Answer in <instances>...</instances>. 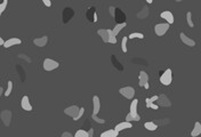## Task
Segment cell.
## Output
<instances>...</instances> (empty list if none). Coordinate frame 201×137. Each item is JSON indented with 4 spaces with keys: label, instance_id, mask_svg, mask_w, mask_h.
I'll return each instance as SVG.
<instances>
[{
    "label": "cell",
    "instance_id": "cell-13",
    "mask_svg": "<svg viewBox=\"0 0 201 137\" xmlns=\"http://www.w3.org/2000/svg\"><path fill=\"white\" fill-rule=\"evenodd\" d=\"M160 16H161V18L166 20V22H167V23H169V24H173V23H174V15H173L170 12H168V10H166V12H162Z\"/></svg>",
    "mask_w": 201,
    "mask_h": 137
},
{
    "label": "cell",
    "instance_id": "cell-12",
    "mask_svg": "<svg viewBox=\"0 0 201 137\" xmlns=\"http://www.w3.org/2000/svg\"><path fill=\"white\" fill-rule=\"evenodd\" d=\"M21 44H22L21 39H18V38H10V39H8L7 41L5 42L4 47H6V48H9V47H12V46L21 45Z\"/></svg>",
    "mask_w": 201,
    "mask_h": 137
},
{
    "label": "cell",
    "instance_id": "cell-5",
    "mask_svg": "<svg viewBox=\"0 0 201 137\" xmlns=\"http://www.w3.org/2000/svg\"><path fill=\"white\" fill-rule=\"evenodd\" d=\"M168 30H169V23H159V24H157L154 26V32L157 36H163V34H166Z\"/></svg>",
    "mask_w": 201,
    "mask_h": 137
},
{
    "label": "cell",
    "instance_id": "cell-8",
    "mask_svg": "<svg viewBox=\"0 0 201 137\" xmlns=\"http://www.w3.org/2000/svg\"><path fill=\"white\" fill-rule=\"evenodd\" d=\"M180 40L184 42L186 46H190V47H194L195 46V41L193 39H191V38H188L184 32H180Z\"/></svg>",
    "mask_w": 201,
    "mask_h": 137
},
{
    "label": "cell",
    "instance_id": "cell-11",
    "mask_svg": "<svg viewBox=\"0 0 201 137\" xmlns=\"http://www.w3.org/2000/svg\"><path fill=\"white\" fill-rule=\"evenodd\" d=\"M47 42H48V37L47 36H44V37H40V38H36L33 40V44L38 47H45L47 45Z\"/></svg>",
    "mask_w": 201,
    "mask_h": 137
},
{
    "label": "cell",
    "instance_id": "cell-19",
    "mask_svg": "<svg viewBox=\"0 0 201 137\" xmlns=\"http://www.w3.org/2000/svg\"><path fill=\"white\" fill-rule=\"evenodd\" d=\"M144 127H145L147 130H150V131H154V130H157V128H158V126L155 125L154 122H152V121L145 122V124H144Z\"/></svg>",
    "mask_w": 201,
    "mask_h": 137
},
{
    "label": "cell",
    "instance_id": "cell-34",
    "mask_svg": "<svg viewBox=\"0 0 201 137\" xmlns=\"http://www.w3.org/2000/svg\"><path fill=\"white\" fill-rule=\"evenodd\" d=\"M62 137H73V135H72L71 133H67V131H65V133L62 134Z\"/></svg>",
    "mask_w": 201,
    "mask_h": 137
},
{
    "label": "cell",
    "instance_id": "cell-21",
    "mask_svg": "<svg viewBox=\"0 0 201 137\" xmlns=\"http://www.w3.org/2000/svg\"><path fill=\"white\" fill-rule=\"evenodd\" d=\"M109 31V42L111 44H117V36H114L111 29H108Z\"/></svg>",
    "mask_w": 201,
    "mask_h": 137
},
{
    "label": "cell",
    "instance_id": "cell-22",
    "mask_svg": "<svg viewBox=\"0 0 201 137\" xmlns=\"http://www.w3.org/2000/svg\"><path fill=\"white\" fill-rule=\"evenodd\" d=\"M145 103H146L147 108L158 110V105H157V104H154V102H152V101H151V98H146V100H145Z\"/></svg>",
    "mask_w": 201,
    "mask_h": 137
},
{
    "label": "cell",
    "instance_id": "cell-37",
    "mask_svg": "<svg viewBox=\"0 0 201 137\" xmlns=\"http://www.w3.org/2000/svg\"><path fill=\"white\" fill-rule=\"evenodd\" d=\"M5 42H6V41H5L4 39H0V45H1V46H4V45H5Z\"/></svg>",
    "mask_w": 201,
    "mask_h": 137
},
{
    "label": "cell",
    "instance_id": "cell-25",
    "mask_svg": "<svg viewBox=\"0 0 201 137\" xmlns=\"http://www.w3.org/2000/svg\"><path fill=\"white\" fill-rule=\"evenodd\" d=\"M147 15H149V9H147L146 7H144V8L142 9V12L138 13L137 16L139 17V18H145V17H146Z\"/></svg>",
    "mask_w": 201,
    "mask_h": 137
},
{
    "label": "cell",
    "instance_id": "cell-35",
    "mask_svg": "<svg viewBox=\"0 0 201 137\" xmlns=\"http://www.w3.org/2000/svg\"><path fill=\"white\" fill-rule=\"evenodd\" d=\"M88 134H89V137H92L93 135H94V130H93V128L90 129V130H89V131H88Z\"/></svg>",
    "mask_w": 201,
    "mask_h": 137
},
{
    "label": "cell",
    "instance_id": "cell-20",
    "mask_svg": "<svg viewBox=\"0 0 201 137\" xmlns=\"http://www.w3.org/2000/svg\"><path fill=\"white\" fill-rule=\"evenodd\" d=\"M158 101H160V105H163V106H169L170 105V102L168 101V98L166 97L165 95H161V96H159V100Z\"/></svg>",
    "mask_w": 201,
    "mask_h": 137
},
{
    "label": "cell",
    "instance_id": "cell-26",
    "mask_svg": "<svg viewBox=\"0 0 201 137\" xmlns=\"http://www.w3.org/2000/svg\"><path fill=\"white\" fill-rule=\"evenodd\" d=\"M186 21H188V26H191V28H193V26H194V24H193V21H192V13H191V12H188V14H186Z\"/></svg>",
    "mask_w": 201,
    "mask_h": 137
},
{
    "label": "cell",
    "instance_id": "cell-29",
    "mask_svg": "<svg viewBox=\"0 0 201 137\" xmlns=\"http://www.w3.org/2000/svg\"><path fill=\"white\" fill-rule=\"evenodd\" d=\"M92 118L94 121H96L97 124H105V120L104 119H100V118H98V116H96V114H92Z\"/></svg>",
    "mask_w": 201,
    "mask_h": 137
},
{
    "label": "cell",
    "instance_id": "cell-15",
    "mask_svg": "<svg viewBox=\"0 0 201 137\" xmlns=\"http://www.w3.org/2000/svg\"><path fill=\"white\" fill-rule=\"evenodd\" d=\"M97 33H98V36H100V38H102V40L104 42H109V31H108V29H100L98 31H97Z\"/></svg>",
    "mask_w": 201,
    "mask_h": 137
},
{
    "label": "cell",
    "instance_id": "cell-27",
    "mask_svg": "<svg viewBox=\"0 0 201 137\" xmlns=\"http://www.w3.org/2000/svg\"><path fill=\"white\" fill-rule=\"evenodd\" d=\"M135 38H138V39H143L144 38V34L143 33H138V32H135V33H130L128 39H135Z\"/></svg>",
    "mask_w": 201,
    "mask_h": 137
},
{
    "label": "cell",
    "instance_id": "cell-10",
    "mask_svg": "<svg viewBox=\"0 0 201 137\" xmlns=\"http://www.w3.org/2000/svg\"><path fill=\"white\" fill-rule=\"evenodd\" d=\"M100 108V98L97 96H94L93 97V114H98Z\"/></svg>",
    "mask_w": 201,
    "mask_h": 137
},
{
    "label": "cell",
    "instance_id": "cell-9",
    "mask_svg": "<svg viewBox=\"0 0 201 137\" xmlns=\"http://www.w3.org/2000/svg\"><path fill=\"white\" fill-rule=\"evenodd\" d=\"M21 106L23 110H25V111H32V105L30 103L28 96H23V98H22V101H21Z\"/></svg>",
    "mask_w": 201,
    "mask_h": 137
},
{
    "label": "cell",
    "instance_id": "cell-23",
    "mask_svg": "<svg viewBox=\"0 0 201 137\" xmlns=\"http://www.w3.org/2000/svg\"><path fill=\"white\" fill-rule=\"evenodd\" d=\"M74 137H89V134H88L87 131L82 130V129H80V130H78V131L74 134Z\"/></svg>",
    "mask_w": 201,
    "mask_h": 137
},
{
    "label": "cell",
    "instance_id": "cell-6",
    "mask_svg": "<svg viewBox=\"0 0 201 137\" xmlns=\"http://www.w3.org/2000/svg\"><path fill=\"white\" fill-rule=\"evenodd\" d=\"M137 104H138V100H133L131 104H130V114L131 116L134 118V121H139L141 120V116L137 113Z\"/></svg>",
    "mask_w": 201,
    "mask_h": 137
},
{
    "label": "cell",
    "instance_id": "cell-36",
    "mask_svg": "<svg viewBox=\"0 0 201 137\" xmlns=\"http://www.w3.org/2000/svg\"><path fill=\"white\" fill-rule=\"evenodd\" d=\"M94 22H97V14L94 13Z\"/></svg>",
    "mask_w": 201,
    "mask_h": 137
},
{
    "label": "cell",
    "instance_id": "cell-24",
    "mask_svg": "<svg viewBox=\"0 0 201 137\" xmlns=\"http://www.w3.org/2000/svg\"><path fill=\"white\" fill-rule=\"evenodd\" d=\"M127 40H128V37H123L122 38V41H121V49L123 53H127V50H128V48H127Z\"/></svg>",
    "mask_w": 201,
    "mask_h": 137
},
{
    "label": "cell",
    "instance_id": "cell-17",
    "mask_svg": "<svg viewBox=\"0 0 201 137\" xmlns=\"http://www.w3.org/2000/svg\"><path fill=\"white\" fill-rule=\"evenodd\" d=\"M126 25H127V24H126V22H122V23H118V24L112 29L113 34H114V36H118V34L120 33V31H121V30L125 28Z\"/></svg>",
    "mask_w": 201,
    "mask_h": 137
},
{
    "label": "cell",
    "instance_id": "cell-32",
    "mask_svg": "<svg viewBox=\"0 0 201 137\" xmlns=\"http://www.w3.org/2000/svg\"><path fill=\"white\" fill-rule=\"evenodd\" d=\"M126 121H134V118H133V116H131V114H130V113H128V114H127V116H126Z\"/></svg>",
    "mask_w": 201,
    "mask_h": 137
},
{
    "label": "cell",
    "instance_id": "cell-31",
    "mask_svg": "<svg viewBox=\"0 0 201 137\" xmlns=\"http://www.w3.org/2000/svg\"><path fill=\"white\" fill-rule=\"evenodd\" d=\"M84 112H85V108H80V111H79V114H78V116H77V118H75V119H74V121H77V120H79L80 118H81V116H84Z\"/></svg>",
    "mask_w": 201,
    "mask_h": 137
},
{
    "label": "cell",
    "instance_id": "cell-7",
    "mask_svg": "<svg viewBox=\"0 0 201 137\" xmlns=\"http://www.w3.org/2000/svg\"><path fill=\"white\" fill-rule=\"evenodd\" d=\"M79 111H80V108H78L77 105H72V106H69L64 110V113L66 114V116H70L71 118H73V120H74L75 118L78 116L79 114Z\"/></svg>",
    "mask_w": 201,
    "mask_h": 137
},
{
    "label": "cell",
    "instance_id": "cell-3",
    "mask_svg": "<svg viewBox=\"0 0 201 137\" xmlns=\"http://www.w3.org/2000/svg\"><path fill=\"white\" fill-rule=\"evenodd\" d=\"M59 62H56L51 58H46L44 61V70L45 71H53L59 67Z\"/></svg>",
    "mask_w": 201,
    "mask_h": 137
},
{
    "label": "cell",
    "instance_id": "cell-39",
    "mask_svg": "<svg viewBox=\"0 0 201 137\" xmlns=\"http://www.w3.org/2000/svg\"><path fill=\"white\" fill-rule=\"evenodd\" d=\"M175 1H177V2H180V1H183V0H175Z\"/></svg>",
    "mask_w": 201,
    "mask_h": 137
},
{
    "label": "cell",
    "instance_id": "cell-1",
    "mask_svg": "<svg viewBox=\"0 0 201 137\" xmlns=\"http://www.w3.org/2000/svg\"><path fill=\"white\" fill-rule=\"evenodd\" d=\"M138 85L141 87H144L145 89L150 88V85H149V75H147L146 72H144V71L139 72V75H138Z\"/></svg>",
    "mask_w": 201,
    "mask_h": 137
},
{
    "label": "cell",
    "instance_id": "cell-14",
    "mask_svg": "<svg viewBox=\"0 0 201 137\" xmlns=\"http://www.w3.org/2000/svg\"><path fill=\"white\" fill-rule=\"evenodd\" d=\"M128 128H131V124H130L129 121H125V122H120V124H118L114 129L117 130L118 133H120L121 130H123V129H128Z\"/></svg>",
    "mask_w": 201,
    "mask_h": 137
},
{
    "label": "cell",
    "instance_id": "cell-30",
    "mask_svg": "<svg viewBox=\"0 0 201 137\" xmlns=\"http://www.w3.org/2000/svg\"><path fill=\"white\" fill-rule=\"evenodd\" d=\"M12 89H13V82H12V81H8V87H7V90L5 91V96H9V95H10V93H12Z\"/></svg>",
    "mask_w": 201,
    "mask_h": 137
},
{
    "label": "cell",
    "instance_id": "cell-4",
    "mask_svg": "<svg viewBox=\"0 0 201 137\" xmlns=\"http://www.w3.org/2000/svg\"><path fill=\"white\" fill-rule=\"evenodd\" d=\"M119 93L122 96H125L127 100H133L135 96V89L133 87H122L119 89Z\"/></svg>",
    "mask_w": 201,
    "mask_h": 137
},
{
    "label": "cell",
    "instance_id": "cell-33",
    "mask_svg": "<svg viewBox=\"0 0 201 137\" xmlns=\"http://www.w3.org/2000/svg\"><path fill=\"white\" fill-rule=\"evenodd\" d=\"M42 2H44L45 6H47V7H50V6H51V1H50V0H42Z\"/></svg>",
    "mask_w": 201,
    "mask_h": 137
},
{
    "label": "cell",
    "instance_id": "cell-16",
    "mask_svg": "<svg viewBox=\"0 0 201 137\" xmlns=\"http://www.w3.org/2000/svg\"><path fill=\"white\" fill-rule=\"evenodd\" d=\"M200 134H201V124L197 121L195 125H194V128H193L192 131H191V136L195 137V136H199Z\"/></svg>",
    "mask_w": 201,
    "mask_h": 137
},
{
    "label": "cell",
    "instance_id": "cell-2",
    "mask_svg": "<svg viewBox=\"0 0 201 137\" xmlns=\"http://www.w3.org/2000/svg\"><path fill=\"white\" fill-rule=\"evenodd\" d=\"M173 80V75H172V70L170 69H167V70L163 72L161 77H160V82L165 85V86H169L172 83Z\"/></svg>",
    "mask_w": 201,
    "mask_h": 137
},
{
    "label": "cell",
    "instance_id": "cell-38",
    "mask_svg": "<svg viewBox=\"0 0 201 137\" xmlns=\"http://www.w3.org/2000/svg\"><path fill=\"white\" fill-rule=\"evenodd\" d=\"M147 1V4H152V2H153V0H146Z\"/></svg>",
    "mask_w": 201,
    "mask_h": 137
},
{
    "label": "cell",
    "instance_id": "cell-18",
    "mask_svg": "<svg viewBox=\"0 0 201 137\" xmlns=\"http://www.w3.org/2000/svg\"><path fill=\"white\" fill-rule=\"evenodd\" d=\"M118 135H119V133L116 129H113V130L110 129V130H106V131L100 134V137H117Z\"/></svg>",
    "mask_w": 201,
    "mask_h": 137
},
{
    "label": "cell",
    "instance_id": "cell-28",
    "mask_svg": "<svg viewBox=\"0 0 201 137\" xmlns=\"http://www.w3.org/2000/svg\"><path fill=\"white\" fill-rule=\"evenodd\" d=\"M7 2H8V0H2V2L0 5V14H2L5 12V9L7 7Z\"/></svg>",
    "mask_w": 201,
    "mask_h": 137
}]
</instances>
